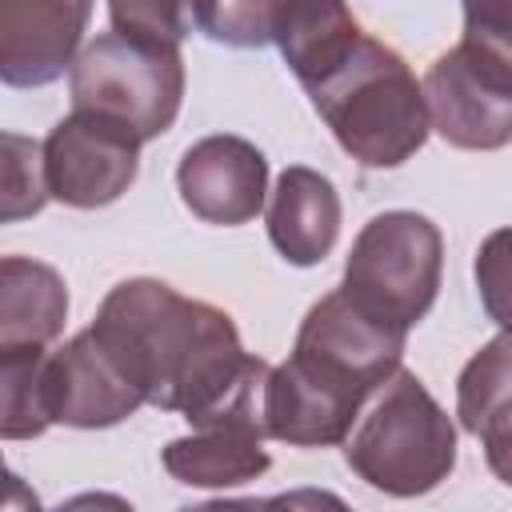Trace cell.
<instances>
[{"instance_id": "cell-17", "label": "cell", "mask_w": 512, "mask_h": 512, "mask_svg": "<svg viewBox=\"0 0 512 512\" xmlns=\"http://www.w3.org/2000/svg\"><path fill=\"white\" fill-rule=\"evenodd\" d=\"M64 320V276L32 256H0V348L48 344L64 332Z\"/></svg>"}, {"instance_id": "cell-22", "label": "cell", "mask_w": 512, "mask_h": 512, "mask_svg": "<svg viewBox=\"0 0 512 512\" xmlns=\"http://www.w3.org/2000/svg\"><path fill=\"white\" fill-rule=\"evenodd\" d=\"M464 40L512 52V0H464Z\"/></svg>"}, {"instance_id": "cell-15", "label": "cell", "mask_w": 512, "mask_h": 512, "mask_svg": "<svg viewBox=\"0 0 512 512\" xmlns=\"http://www.w3.org/2000/svg\"><path fill=\"white\" fill-rule=\"evenodd\" d=\"M356 36L360 24L344 0H280L272 16V40L304 88L324 80L352 52Z\"/></svg>"}, {"instance_id": "cell-3", "label": "cell", "mask_w": 512, "mask_h": 512, "mask_svg": "<svg viewBox=\"0 0 512 512\" xmlns=\"http://www.w3.org/2000/svg\"><path fill=\"white\" fill-rule=\"evenodd\" d=\"M344 436L348 468L376 492L424 496L456 468V428L416 372L396 368Z\"/></svg>"}, {"instance_id": "cell-20", "label": "cell", "mask_w": 512, "mask_h": 512, "mask_svg": "<svg viewBox=\"0 0 512 512\" xmlns=\"http://www.w3.org/2000/svg\"><path fill=\"white\" fill-rule=\"evenodd\" d=\"M280 0H196V32L228 48H260L272 40Z\"/></svg>"}, {"instance_id": "cell-11", "label": "cell", "mask_w": 512, "mask_h": 512, "mask_svg": "<svg viewBox=\"0 0 512 512\" xmlns=\"http://www.w3.org/2000/svg\"><path fill=\"white\" fill-rule=\"evenodd\" d=\"M44 404L52 424L68 428H112L128 420L144 400L112 364V356L84 328L44 364Z\"/></svg>"}, {"instance_id": "cell-16", "label": "cell", "mask_w": 512, "mask_h": 512, "mask_svg": "<svg viewBox=\"0 0 512 512\" xmlns=\"http://www.w3.org/2000/svg\"><path fill=\"white\" fill-rule=\"evenodd\" d=\"M512 380V344L508 332H496L460 372L456 384V412L464 432L480 436L488 448V464L492 472L512 484V468H508V384Z\"/></svg>"}, {"instance_id": "cell-4", "label": "cell", "mask_w": 512, "mask_h": 512, "mask_svg": "<svg viewBox=\"0 0 512 512\" xmlns=\"http://www.w3.org/2000/svg\"><path fill=\"white\" fill-rule=\"evenodd\" d=\"M72 108L124 124L140 144L172 128L184 100V60L176 44L124 32L96 36L68 68Z\"/></svg>"}, {"instance_id": "cell-2", "label": "cell", "mask_w": 512, "mask_h": 512, "mask_svg": "<svg viewBox=\"0 0 512 512\" xmlns=\"http://www.w3.org/2000/svg\"><path fill=\"white\" fill-rule=\"evenodd\" d=\"M304 92L336 144L364 168H396L428 140V112L412 68L400 52L364 32L352 52Z\"/></svg>"}, {"instance_id": "cell-14", "label": "cell", "mask_w": 512, "mask_h": 512, "mask_svg": "<svg viewBox=\"0 0 512 512\" xmlns=\"http://www.w3.org/2000/svg\"><path fill=\"white\" fill-rule=\"evenodd\" d=\"M160 464L172 480L192 488H232L268 472L264 432L256 424H204L192 436L168 440Z\"/></svg>"}, {"instance_id": "cell-1", "label": "cell", "mask_w": 512, "mask_h": 512, "mask_svg": "<svg viewBox=\"0 0 512 512\" xmlns=\"http://www.w3.org/2000/svg\"><path fill=\"white\" fill-rule=\"evenodd\" d=\"M88 332L144 404L180 412L192 428L256 424L264 432L260 400L272 364L244 352L224 308L136 276L104 296Z\"/></svg>"}, {"instance_id": "cell-6", "label": "cell", "mask_w": 512, "mask_h": 512, "mask_svg": "<svg viewBox=\"0 0 512 512\" xmlns=\"http://www.w3.org/2000/svg\"><path fill=\"white\" fill-rule=\"evenodd\" d=\"M408 328L352 300L344 288L320 296L292 344V356L308 376L332 384L360 404L400 368Z\"/></svg>"}, {"instance_id": "cell-7", "label": "cell", "mask_w": 512, "mask_h": 512, "mask_svg": "<svg viewBox=\"0 0 512 512\" xmlns=\"http://www.w3.org/2000/svg\"><path fill=\"white\" fill-rule=\"evenodd\" d=\"M420 96L428 128L452 148L496 152L512 140V52L460 40L436 56Z\"/></svg>"}, {"instance_id": "cell-5", "label": "cell", "mask_w": 512, "mask_h": 512, "mask_svg": "<svg viewBox=\"0 0 512 512\" xmlns=\"http://www.w3.org/2000/svg\"><path fill=\"white\" fill-rule=\"evenodd\" d=\"M444 268L440 228L420 212H380L372 216L348 260H344V292L384 320L412 328L428 316Z\"/></svg>"}, {"instance_id": "cell-8", "label": "cell", "mask_w": 512, "mask_h": 512, "mask_svg": "<svg viewBox=\"0 0 512 512\" xmlns=\"http://www.w3.org/2000/svg\"><path fill=\"white\" fill-rule=\"evenodd\" d=\"M40 148L48 196L68 208H104L120 200L140 168V140L124 124L84 108L64 116Z\"/></svg>"}, {"instance_id": "cell-10", "label": "cell", "mask_w": 512, "mask_h": 512, "mask_svg": "<svg viewBox=\"0 0 512 512\" xmlns=\"http://www.w3.org/2000/svg\"><path fill=\"white\" fill-rule=\"evenodd\" d=\"M176 188L192 216L236 228L264 208L268 160L244 136H204L180 156Z\"/></svg>"}, {"instance_id": "cell-12", "label": "cell", "mask_w": 512, "mask_h": 512, "mask_svg": "<svg viewBox=\"0 0 512 512\" xmlns=\"http://www.w3.org/2000/svg\"><path fill=\"white\" fill-rule=\"evenodd\" d=\"M360 408L364 404L356 396H344L332 384L308 376L296 360H284L268 368L260 420L264 436L272 440H284L292 448H328L348 436Z\"/></svg>"}, {"instance_id": "cell-9", "label": "cell", "mask_w": 512, "mask_h": 512, "mask_svg": "<svg viewBox=\"0 0 512 512\" xmlns=\"http://www.w3.org/2000/svg\"><path fill=\"white\" fill-rule=\"evenodd\" d=\"M88 16L92 0H0V84L44 88L60 80Z\"/></svg>"}, {"instance_id": "cell-19", "label": "cell", "mask_w": 512, "mask_h": 512, "mask_svg": "<svg viewBox=\"0 0 512 512\" xmlns=\"http://www.w3.org/2000/svg\"><path fill=\"white\" fill-rule=\"evenodd\" d=\"M44 204V148L32 136L0 132V224L32 220Z\"/></svg>"}, {"instance_id": "cell-21", "label": "cell", "mask_w": 512, "mask_h": 512, "mask_svg": "<svg viewBox=\"0 0 512 512\" xmlns=\"http://www.w3.org/2000/svg\"><path fill=\"white\" fill-rule=\"evenodd\" d=\"M108 16L112 32L156 44H180L196 32V0H108Z\"/></svg>"}, {"instance_id": "cell-23", "label": "cell", "mask_w": 512, "mask_h": 512, "mask_svg": "<svg viewBox=\"0 0 512 512\" xmlns=\"http://www.w3.org/2000/svg\"><path fill=\"white\" fill-rule=\"evenodd\" d=\"M0 508H40V496L4 464V456H0Z\"/></svg>"}, {"instance_id": "cell-18", "label": "cell", "mask_w": 512, "mask_h": 512, "mask_svg": "<svg viewBox=\"0 0 512 512\" xmlns=\"http://www.w3.org/2000/svg\"><path fill=\"white\" fill-rule=\"evenodd\" d=\"M44 344L0 348V440H32L52 416L44 404Z\"/></svg>"}, {"instance_id": "cell-13", "label": "cell", "mask_w": 512, "mask_h": 512, "mask_svg": "<svg viewBox=\"0 0 512 512\" xmlns=\"http://www.w3.org/2000/svg\"><path fill=\"white\" fill-rule=\"evenodd\" d=\"M340 236V196L332 180L316 168L292 164L276 176L272 200H268V240L272 248L296 264L312 268L320 264Z\"/></svg>"}]
</instances>
